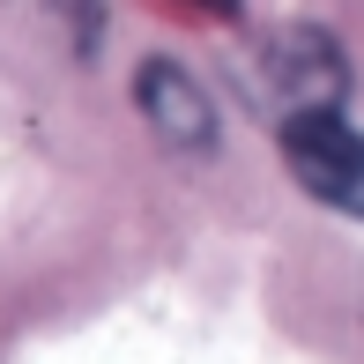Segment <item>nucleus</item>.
Returning a JSON list of instances; mask_svg holds the SVG:
<instances>
[{
  "instance_id": "3",
  "label": "nucleus",
  "mask_w": 364,
  "mask_h": 364,
  "mask_svg": "<svg viewBox=\"0 0 364 364\" xmlns=\"http://www.w3.org/2000/svg\"><path fill=\"white\" fill-rule=\"evenodd\" d=\"M134 105H141L149 134H156L164 149H178V156H208V149H216V105H208V90L186 68H171V60H141Z\"/></svg>"
},
{
  "instance_id": "2",
  "label": "nucleus",
  "mask_w": 364,
  "mask_h": 364,
  "mask_svg": "<svg viewBox=\"0 0 364 364\" xmlns=\"http://www.w3.org/2000/svg\"><path fill=\"white\" fill-rule=\"evenodd\" d=\"M268 82H275L283 119L350 105V60H342V45L327 38V30H312V23H297V30H283V38L268 45Z\"/></svg>"
},
{
  "instance_id": "1",
  "label": "nucleus",
  "mask_w": 364,
  "mask_h": 364,
  "mask_svg": "<svg viewBox=\"0 0 364 364\" xmlns=\"http://www.w3.org/2000/svg\"><path fill=\"white\" fill-rule=\"evenodd\" d=\"M283 156L305 178V193H320L327 208L364 216V134L342 112H297V119H283Z\"/></svg>"
}]
</instances>
